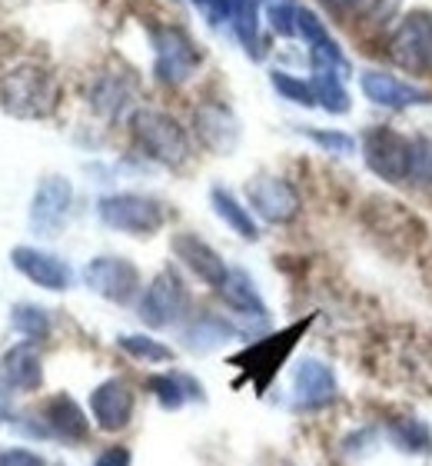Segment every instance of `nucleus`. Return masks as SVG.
Returning a JSON list of instances; mask_svg holds the SVG:
<instances>
[{
    "mask_svg": "<svg viewBox=\"0 0 432 466\" xmlns=\"http://www.w3.org/2000/svg\"><path fill=\"white\" fill-rule=\"evenodd\" d=\"M100 217H104L110 227L126 230V233H154L156 227L164 224V210H160L154 200L134 197V194L106 197L104 204H100Z\"/></svg>",
    "mask_w": 432,
    "mask_h": 466,
    "instance_id": "nucleus-3",
    "label": "nucleus"
},
{
    "mask_svg": "<svg viewBox=\"0 0 432 466\" xmlns=\"http://www.w3.org/2000/svg\"><path fill=\"white\" fill-rule=\"evenodd\" d=\"M173 250H176V257H180L203 283H210V287H223V283H226V267H223V260L206 247V243L196 240L193 233H180V237L173 240Z\"/></svg>",
    "mask_w": 432,
    "mask_h": 466,
    "instance_id": "nucleus-10",
    "label": "nucleus"
},
{
    "mask_svg": "<svg viewBox=\"0 0 432 466\" xmlns=\"http://www.w3.org/2000/svg\"><path fill=\"white\" fill-rule=\"evenodd\" d=\"M303 330H306V323H296V327H289L286 333H276V337H269V340L250 347L243 357L233 360V363H250L246 370H250V373H259V387H266V380L279 370V363L286 360V353L293 350V343H296V337Z\"/></svg>",
    "mask_w": 432,
    "mask_h": 466,
    "instance_id": "nucleus-8",
    "label": "nucleus"
},
{
    "mask_svg": "<svg viewBox=\"0 0 432 466\" xmlns=\"http://www.w3.org/2000/svg\"><path fill=\"white\" fill-rule=\"evenodd\" d=\"M14 330L24 333V337H30V340H40V337H47V330H50L47 313L40 310V307L20 303V307H14Z\"/></svg>",
    "mask_w": 432,
    "mask_h": 466,
    "instance_id": "nucleus-15",
    "label": "nucleus"
},
{
    "mask_svg": "<svg viewBox=\"0 0 432 466\" xmlns=\"http://www.w3.org/2000/svg\"><path fill=\"white\" fill-rule=\"evenodd\" d=\"M10 263H14L27 280L44 287V290H67L70 287L67 263L57 260L54 253L34 250V247H17V250L10 253Z\"/></svg>",
    "mask_w": 432,
    "mask_h": 466,
    "instance_id": "nucleus-7",
    "label": "nucleus"
},
{
    "mask_svg": "<svg viewBox=\"0 0 432 466\" xmlns=\"http://www.w3.org/2000/svg\"><path fill=\"white\" fill-rule=\"evenodd\" d=\"M150 390H156V397H160V403L164 407H180L183 403V393H180V383L170 377H154L150 380Z\"/></svg>",
    "mask_w": 432,
    "mask_h": 466,
    "instance_id": "nucleus-19",
    "label": "nucleus"
},
{
    "mask_svg": "<svg viewBox=\"0 0 432 466\" xmlns=\"http://www.w3.org/2000/svg\"><path fill=\"white\" fill-rule=\"evenodd\" d=\"M0 466H44V460L37 453H30V450H4Z\"/></svg>",
    "mask_w": 432,
    "mask_h": 466,
    "instance_id": "nucleus-20",
    "label": "nucleus"
},
{
    "mask_svg": "<svg viewBox=\"0 0 432 466\" xmlns=\"http://www.w3.org/2000/svg\"><path fill=\"white\" fill-rule=\"evenodd\" d=\"M90 407H94L100 430H124L130 423V413H134V393L120 380H110V383L94 390Z\"/></svg>",
    "mask_w": 432,
    "mask_h": 466,
    "instance_id": "nucleus-9",
    "label": "nucleus"
},
{
    "mask_svg": "<svg viewBox=\"0 0 432 466\" xmlns=\"http://www.w3.org/2000/svg\"><path fill=\"white\" fill-rule=\"evenodd\" d=\"M223 287H226V300H230V303H236V307H243V310H250V307H253L256 313H263V307H259V300H256V293H253V287L246 283V277H243V273H233Z\"/></svg>",
    "mask_w": 432,
    "mask_h": 466,
    "instance_id": "nucleus-17",
    "label": "nucleus"
},
{
    "mask_svg": "<svg viewBox=\"0 0 432 466\" xmlns=\"http://www.w3.org/2000/svg\"><path fill=\"white\" fill-rule=\"evenodd\" d=\"M0 373H4V383L14 390H37L40 380H44V370H40V353L34 350V343H17L10 347L0 360Z\"/></svg>",
    "mask_w": 432,
    "mask_h": 466,
    "instance_id": "nucleus-11",
    "label": "nucleus"
},
{
    "mask_svg": "<svg viewBox=\"0 0 432 466\" xmlns=\"http://www.w3.org/2000/svg\"><path fill=\"white\" fill-rule=\"evenodd\" d=\"M7 417H10V400H7V393L0 390V423H4Z\"/></svg>",
    "mask_w": 432,
    "mask_h": 466,
    "instance_id": "nucleus-22",
    "label": "nucleus"
},
{
    "mask_svg": "<svg viewBox=\"0 0 432 466\" xmlns=\"http://www.w3.org/2000/svg\"><path fill=\"white\" fill-rule=\"evenodd\" d=\"M183 307H186V290L173 273H160L150 290H146L144 303H140V317L150 327H166V323L180 320Z\"/></svg>",
    "mask_w": 432,
    "mask_h": 466,
    "instance_id": "nucleus-4",
    "label": "nucleus"
},
{
    "mask_svg": "<svg viewBox=\"0 0 432 466\" xmlns=\"http://www.w3.org/2000/svg\"><path fill=\"white\" fill-rule=\"evenodd\" d=\"M213 204H216L220 217L233 227V230L243 233V237H250V240L256 237V227H253L250 214H246V210H243V207L236 204V200H233L230 194H223V190H216V194H213Z\"/></svg>",
    "mask_w": 432,
    "mask_h": 466,
    "instance_id": "nucleus-16",
    "label": "nucleus"
},
{
    "mask_svg": "<svg viewBox=\"0 0 432 466\" xmlns=\"http://www.w3.org/2000/svg\"><path fill=\"white\" fill-rule=\"evenodd\" d=\"M70 207V184L64 177H47L34 194V207H30V224L44 237H54L64 224V214Z\"/></svg>",
    "mask_w": 432,
    "mask_h": 466,
    "instance_id": "nucleus-5",
    "label": "nucleus"
},
{
    "mask_svg": "<svg viewBox=\"0 0 432 466\" xmlns=\"http://www.w3.org/2000/svg\"><path fill=\"white\" fill-rule=\"evenodd\" d=\"M96 466H130V453L124 447H110L96 457Z\"/></svg>",
    "mask_w": 432,
    "mask_h": 466,
    "instance_id": "nucleus-21",
    "label": "nucleus"
},
{
    "mask_svg": "<svg viewBox=\"0 0 432 466\" xmlns=\"http://www.w3.org/2000/svg\"><path fill=\"white\" fill-rule=\"evenodd\" d=\"M120 347L140 360H170V350L160 347V343H154V340H146V337H124Z\"/></svg>",
    "mask_w": 432,
    "mask_h": 466,
    "instance_id": "nucleus-18",
    "label": "nucleus"
},
{
    "mask_svg": "<svg viewBox=\"0 0 432 466\" xmlns=\"http://www.w3.org/2000/svg\"><path fill=\"white\" fill-rule=\"evenodd\" d=\"M134 130L140 137V144L164 164H180L186 157V137L176 127V120H170L166 114H156V110H144V114L134 116Z\"/></svg>",
    "mask_w": 432,
    "mask_h": 466,
    "instance_id": "nucleus-2",
    "label": "nucleus"
},
{
    "mask_svg": "<svg viewBox=\"0 0 432 466\" xmlns=\"http://www.w3.org/2000/svg\"><path fill=\"white\" fill-rule=\"evenodd\" d=\"M296 387L299 397L309 400V403H323V400L333 393V377L327 373V367L319 363H303L296 373Z\"/></svg>",
    "mask_w": 432,
    "mask_h": 466,
    "instance_id": "nucleus-14",
    "label": "nucleus"
},
{
    "mask_svg": "<svg viewBox=\"0 0 432 466\" xmlns=\"http://www.w3.org/2000/svg\"><path fill=\"white\" fill-rule=\"evenodd\" d=\"M86 283L96 293L110 297V300L126 303L136 290V270L134 263L120 260V257H100V260H94L86 267Z\"/></svg>",
    "mask_w": 432,
    "mask_h": 466,
    "instance_id": "nucleus-6",
    "label": "nucleus"
},
{
    "mask_svg": "<svg viewBox=\"0 0 432 466\" xmlns=\"http://www.w3.org/2000/svg\"><path fill=\"white\" fill-rule=\"evenodd\" d=\"M0 107L20 120H40L57 107V84L37 64H17L0 77Z\"/></svg>",
    "mask_w": 432,
    "mask_h": 466,
    "instance_id": "nucleus-1",
    "label": "nucleus"
},
{
    "mask_svg": "<svg viewBox=\"0 0 432 466\" xmlns=\"http://www.w3.org/2000/svg\"><path fill=\"white\" fill-rule=\"evenodd\" d=\"M250 200L266 220H289L296 214V197L283 180H259V184H253Z\"/></svg>",
    "mask_w": 432,
    "mask_h": 466,
    "instance_id": "nucleus-12",
    "label": "nucleus"
},
{
    "mask_svg": "<svg viewBox=\"0 0 432 466\" xmlns=\"http://www.w3.org/2000/svg\"><path fill=\"white\" fill-rule=\"evenodd\" d=\"M44 420H47V427L64 440H84L86 437V420L70 397L47 400V407H44Z\"/></svg>",
    "mask_w": 432,
    "mask_h": 466,
    "instance_id": "nucleus-13",
    "label": "nucleus"
}]
</instances>
